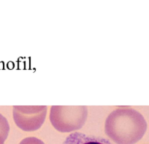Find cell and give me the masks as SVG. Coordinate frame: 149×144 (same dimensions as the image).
I'll list each match as a JSON object with an SVG mask.
<instances>
[{"mask_svg":"<svg viewBox=\"0 0 149 144\" xmlns=\"http://www.w3.org/2000/svg\"><path fill=\"white\" fill-rule=\"evenodd\" d=\"M147 130L146 120L134 109H116L105 122V133L116 144H134Z\"/></svg>","mask_w":149,"mask_h":144,"instance_id":"obj_1","label":"cell"},{"mask_svg":"<svg viewBox=\"0 0 149 144\" xmlns=\"http://www.w3.org/2000/svg\"><path fill=\"white\" fill-rule=\"evenodd\" d=\"M87 117L85 106H52L50 121L54 127L61 132H70L81 129Z\"/></svg>","mask_w":149,"mask_h":144,"instance_id":"obj_2","label":"cell"},{"mask_svg":"<svg viewBox=\"0 0 149 144\" xmlns=\"http://www.w3.org/2000/svg\"><path fill=\"white\" fill-rule=\"evenodd\" d=\"M23 112L28 114V117L19 113L16 110H13L14 119L15 123L21 129L25 131L28 121L31 119L34 131L40 129L43 123L46 114V106H21Z\"/></svg>","mask_w":149,"mask_h":144,"instance_id":"obj_3","label":"cell"},{"mask_svg":"<svg viewBox=\"0 0 149 144\" xmlns=\"http://www.w3.org/2000/svg\"><path fill=\"white\" fill-rule=\"evenodd\" d=\"M63 144H113L102 137L87 135L84 133L73 132L66 137Z\"/></svg>","mask_w":149,"mask_h":144,"instance_id":"obj_4","label":"cell"},{"mask_svg":"<svg viewBox=\"0 0 149 144\" xmlns=\"http://www.w3.org/2000/svg\"><path fill=\"white\" fill-rule=\"evenodd\" d=\"M9 130L10 127L8 121L0 114V144H4L5 140L7 139Z\"/></svg>","mask_w":149,"mask_h":144,"instance_id":"obj_5","label":"cell"},{"mask_svg":"<svg viewBox=\"0 0 149 144\" xmlns=\"http://www.w3.org/2000/svg\"><path fill=\"white\" fill-rule=\"evenodd\" d=\"M19 144H44V143L40 140L37 139V137H30L22 140Z\"/></svg>","mask_w":149,"mask_h":144,"instance_id":"obj_6","label":"cell"}]
</instances>
